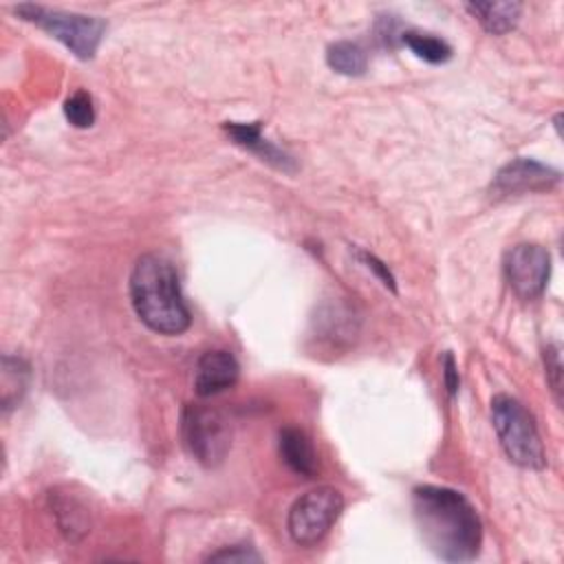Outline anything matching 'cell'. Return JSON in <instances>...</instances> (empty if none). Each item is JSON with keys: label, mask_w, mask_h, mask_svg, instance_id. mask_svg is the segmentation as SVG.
<instances>
[{"label": "cell", "mask_w": 564, "mask_h": 564, "mask_svg": "<svg viewBox=\"0 0 564 564\" xmlns=\"http://www.w3.org/2000/svg\"><path fill=\"white\" fill-rule=\"evenodd\" d=\"M401 40L403 44L416 55L421 57L423 62H430V64H445L449 57H452V46L432 35V33H421V31H403L401 33Z\"/></svg>", "instance_id": "2e32d148"}, {"label": "cell", "mask_w": 564, "mask_h": 564, "mask_svg": "<svg viewBox=\"0 0 564 564\" xmlns=\"http://www.w3.org/2000/svg\"><path fill=\"white\" fill-rule=\"evenodd\" d=\"M223 130L227 132V137L236 145L258 154L262 161H267V163H271V165H275L284 172H293V159L284 150H280L278 145H273L269 139L262 137V130H260L258 121H253V123L227 121V123H223Z\"/></svg>", "instance_id": "30bf717a"}, {"label": "cell", "mask_w": 564, "mask_h": 564, "mask_svg": "<svg viewBox=\"0 0 564 564\" xmlns=\"http://www.w3.org/2000/svg\"><path fill=\"white\" fill-rule=\"evenodd\" d=\"M344 509V496L335 487L322 485L300 496L289 509L286 529L295 544L315 546L330 531Z\"/></svg>", "instance_id": "8992f818"}, {"label": "cell", "mask_w": 564, "mask_h": 564, "mask_svg": "<svg viewBox=\"0 0 564 564\" xmlns=\"http://www.w3.org/2000/svg\"><path fill=\"white\" fill-rule=\"evenodd\" d=\"M181 438L196 463L203 467H216L229 454L231 425L220 410L187 403L181 412Z\"/></svg>", "instance_id": "5b68a950"}, {"label": "cell", "mask_w": 564, "mask_h": 564, "mask_svg": "<svg viewBox=\"0 0 564 564\" xmlns=\"http://www.w3.org/2000/svg\"><path fill=\"white\" fill-rule=\"evenodd\" d=\"M505 278L520 300H535L544 293L551 275V256L533 242L516 245L505 256Z\"/></svg>", "instance_id": "52a82bcc"}, {"label": "cell", "mask_w": 564, "mask_h": 564, "mask_svg": "<svg viewBox=\"0 0 564 564\" xmlns=\"http://www.w3.org/2000/svg\"><path fill=\"white\" fill-rule=\"evenodd\" d=\"M15 15L59 40L79 59H93L106 33V22L97 15L51 9L33 2L18 4Z\"/></svg>", "instance_id": "277c9868"}, {"label": "cell", "mask_w": 564, "mask_h": 564, "mask_svg": "<svg viewBox=\"0 0 564 564\" xmlns=\"http://www.w3.org/2000/svg\"><path fill=\"white\" fill-rule=\"evenodd\" d=\"M326 64L339 73V75H348V77H359L366 73L368 68V55L361 48V44L350 42V40H339L335 44L328 46L326 51Z\"/></svg>", "instance_id": "9a60e30c"}, {"label": "cell", "mask_w": 564, "mask_h": 564, "mask_svg": "<svg viewBox=\"0 0 564 564\" xmlns=\"http://www.w3.org/2000/svg\"><path fill=\"white\" fill-rule=\"evenodd\" d=\"M359 258L366 262V267L381 280V284L383 286H388L390 291H394V278H392V273L388 271V267L381 262V260H377L372 253H366V251H359Z\"/></svg>", "instance_id": "ffe728a7"}, {"label": "cell", "mask_w": 564, "mask_h": 564, "mask_svg": "<svg viewBox=\"0 0 564 564\" xmlns=\"http://www.w3.org/2000/svg\"><path fill=\"white\" fill-rule=\"evenodd\" d=\"M491 423L507 458L524 469H544L546 454L531 412L509 394L491 399Z\"/></svg>", "instance_id": "3957f363"}, {"label": "cell", "mask_w": 564, "mask_h": 564, "mask_svg": "<svg viewBox=\"0 0 564 564\" xmlns=\"http://www.w3.org/2000/svg\"><path fill=\"white\" fill-rule=\"evenodd\" d=\"M467 11L491 35H505L518 24L522 7L518 2H471L467 4Z\"/></svg>", "instance_id": "5bb4252c"}, {"label": "cell", "mask_w": 564, "mask_h": 564, "mask_svg": "<svg viewBox=\"0 0 564 564\" xmlns=\"http://www.w3.org/2000/svg\"><path fill=\"white\" fill-rule=\"evenodd\" d=\"M562 174L533 159H513L502 165L491 181V196H518L527 192H544L560 183Z\"/></svg>", "instance_id": "ba28073f"}, {"label": "cell", "mask_w": 564, "mask_h": 564, "mask_svg": "<svg viewBox=\"0 0 564 564\" xmlns=\"http://www.w3.org/2000/svg\"><path fill=\"white\" fill-rule=\"evenodd\" d=\"M544 364H546V375L551 381V390L555 394V401L562 403V361H560V348L557 346H549L544 350Z\"/></svg>", "instance_id": "d6986e66"}, {"label": "cell", "mask_w": 564, "mask_h": 564, "mask_svg": "<svg viewBox=\"0 0 564 564\" xmlns=\"http://www.w3.org/2000/svg\"><path fill=\"white\" fill-rule=\"evenodd\" d=\"M412 511L427 549L445 562H469L482 542L476 507L456 489L421 485L412 491Z\"/></svg>", "instance_id": "6da1fadb"}, {"label": "cell", "mask_w": 564, "mask_h": 564, "mask_svg": "<svg viewBox=\"0 0 564 564\" xmlns=\"http://www.w3.org/2000/svg\"><path fill=\"white\" fill-rule=\"evenodd\" d=\"M130 300L137 317L159 335H181L189 328L192 317L181 295L176 269L159 253H145L134 262Z\"/></svg>", "instance_id": "7a4b0ae2"}, {"label": "cell", "mask_w": 564, "mask_h": 564, "mask_svg": "<svg viewBox=\"0 0 564 564\" xmlns=\"http://www.w3.org/2000/svg\"><path fill=\"white\" fill-rule=\"evenodd\" d=\"M0 403L2 410L9 412L11 408H15L26 388H29V379H31V366L22 359V357H13V355H2V370H0Z\"/></svg>", "instance_id": "4fadbf2b"}, {"label": "cell", "mask_w": 564, "mask_h": 564, "mask_svg": "<svg viewBox=\"0 0 564 564\" xmlns=\"http://www.w3.org/2000/svg\"><path fill=\"white\" fill-rule=\"evenodd\" d=\"M64 117L75 128H90L95 123V106L93 97L86 90H75L64 101Z\"/></svg>", "instance_id": "e0dca14e"}, {"label": "cell", "mask_w": 564, "mask_h": 564, "mask_svg": "<svg viewBox=\"0 0 564 564\" xmlns=\"http://www.w3.org/2000/svg\"><path fill=\"white\" fill-rule=\"evenodd\" d=\"M278 452L293 474L304 478H313L317 474V454L304 430L293 425L282 427L278 436Z\"/></svg>", "instance_id": "8fae6325"}, {"label": "cell", "mask_w": 564, "mask_h": 564, "mask_svg": "<svg viewBox=\"0 0 564 564\" xmlns=\"http://www.w3.org/2000/svg\"><path fill=\"white\" fill-rule=\"evenodd\" d=\"M240 377L238 359L223 348L207 350L198 357L194 370V390L198 397H214L236 386Z\"/></svg>", "instance_id": "9c48e42d"}, {"label": "cell", "mask_w": 564, "mask_h": 564, "mask_svg": "<svg viewBox=\"0 0 564 564\" xmlns=\"http://www.w3.org/2000/svg\"><path fill=\"white\" fill-rule=\"evenodd\" d=\"M51 507L57 520L59 531L70 540L79 542L90 529L88 520V509L82 500H77L73 494H62V491H51Z\"/></svg>", "instance_id": "7c38bea8"}, {"label": "cell", "mask_w": 564, "mask_h": 564, "mask_svg": "<svg viewBox=\"0 0 564 564\" xmlns=\"http://www.w3.org/2000/svg\"><path fill=\"white\" fill-rule=\"evenodd\" d=\"M209 562H260V553L249 546V544H234V546H225L216 553L207 555Z\"/></svg>", "instance_id": "ac0fdd59"}, {"label": "cell", "mask_w": 564, "mask_h": 564, "mask_svg": "<svg viewBox=\"0 0 564 564\" xmlns=\"http://www.w3.org/2000/svg\"><path fill=\"white\" fill-rule=\"evenodd\" d=\"M443 377H445V388H447L449 397H454L458 392L460 379H458V370H456V361H454L452 352H447L443 357Z\"/></svg>", "instance_id": "44dd1931"}]
</instances>
